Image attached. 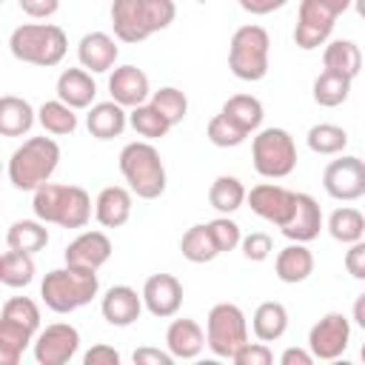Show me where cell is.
I'll list each match as a JSON object with an SVG mask.
<instances>
[{"label": "cell", "instance_id": "cell-1", "mask_svg": "<svg viewBox=\"0 0 365 365\" xmlns=\"http://www.w3.org/2000/svg\"><path fill=\"white\" fill-rule=\"evenodd\" d=\"M31 211L40 222H51L60 228H86L94 211V202L80 185L43 182L31 191Z\"/></svg>", "mask_w": 365, "mask_h": 365}, {"label": "cell", "instance_id": "cell-2", "mask_svg": "<svg viewBox=\"0 0 365 365\" xmlns=\"http://www.w3.org/2000/svg\"><path fill=\"white\" fill-rule=\"evenodd\" d=\"M177 17L174 0H111V29L120 43H143Z\"/></svg>", "mask_w": 365, "mask_h": 365}, {"label": "cell", "instance_id": "cell-3", "mask_svg": "<svg viewBox=\"0 0 365 365\" xmlns=\"http://www.w3.org/2000/svg\"><path fill=\"white\" fill-rule=\"evenodd\" d=\"M57 165H60V145H57V140L43 134V137L23 140V145H17L11 151L6 174L17 191H34L51 180Z\"/></svg>", "mask_w": 365, "mask_h": 365}, {"label": "cell", "instance_id": "cell-4", "mask_svg": "<svg viewBox=\"0 0 365 365\" xmlns=\"http://www.w3.org/2000/svg\"><path fill=\"white\" fill-rule=\"evenodd\" d=\"M9 51L20 63L54 68L63 63V57L68 51V37L54 23H23L11 31Z\"/></svg>", "mask_w": 365, "mask_h": 365}, {"label": "cell", "instance_id": "cell-5", "mask_svg": "<svg viewBox=\"0 0 365 365\" xmlns=\"http://www.w3.org/2000/svg\"><path fill=\"white\" fill-rule=\"evenodd\" d=\"M120 174L128 182L125 188L140 197V200H157L165 191V165L160 151L148 143V140H134L128 145H123L120 157H117Z\"/></svg>", "mask_w": 365, "mask_h": 365}, {"label": "cell", "instance_id": "cell-6", "mask_svg": "<svg viewBox=\"0 0 365 365\" xmlns=\"http://www.w3.org/2000/svg\"><path fill=\"white\" fill-rule=\"evenodd\" d=\"M97 294H100L97 271H83V268H71V265L48 271L40 282V299L54 314H71V311L88 305Z\"/></svg>", "mask_w": 365, "mask_h": 365}, {"label": "cell", "instance_id": "cell-7", "mask_svg": "<svg viewBox=\"0 0 365 365\" xmlns=\"http://www.w3.org/2000/svg\"><path fill=\"white\" fill-rule=\"evenodd\" d=\"M271 63V37L262 26L245 23L231 34L228 43V68L237 80L259 83L268 74Z\"/></svg>", "mask_w": 365, "mask_h": 365}, {"label": "cell", "instance_id": "cell-8", "mask_svg": "<svg viewBox=\"0 0 365 365\" xmlns=\"http://www.w3.org/2000/svg\"><path fill=\"white\" fill-rule=\"evenodd\" d=\"M254 171L265 180H282L297 168V143L285 128H257L251 137Z\"/></svg>", "mask_w": 365, "mask_h": 365}, {"label": "cell", "instance_id": "cell-9", "mask_svg": "<svg viewBox=\"0 0 365 365\" xmlns=\"http://www.w3.org/2000/svg\"><path fill=\"white\" fill-rule=\"evenodd\" d=\"M242 342H248V319L242 308L234 302H217L205 317L208 351L220 359H231Z\"/></svg>", "mask_w": 365, "mask_h": 365}, {"label": "cell", "instance_id": "cell-10", "mask_svg": "<svg viewBox=\"0 0 365 365\" xmlns=\"http://www.w3.org/2000/svg\"><path fill=\"white\" fill-rule=\"evenodd\" d=\"M322 188L339 202L365 197V163L356 154H336V160H331L322 171Z\"/></svg>", "mask_w": 365, "mask_h": 365}, {"label": "cell", "instance_id": "cell-11", "mask_svg": "<svg viewBox=\"0 0 365 365\" xmlns=\"http://www.w3.org/2000/svg\"><path fill=\"white\" fill-rule=\"evenodd\" d=\"M348 345H351V322L339 311L319 317L308 331V351L314 359L334 362L348 351Z\"/></svg>", "mask_w": 365, "mask_h": 365}, {"label": "cell", "instance_id": "cell-12", "mask_svg": "<svg viewBox=\"0 0 365 365\" xmlns=\"http://www.w3.org/2000/svg\"><path fill=\"white\" fill-rule=\"evenodd\" d=\"M336 23V11L325 0H299L297 26H294V43L302 51H314L328 43Z\"/></svg>", "mask_w": 365, "mask_h": 365}, {"label": "cell", "instance_id": "cell-13", "mask_svg": "<svg viewBox=\"0 0 365 365\" xmlns=\"http://www.w3.org/2000/svg\"><path fill=\"white\" fill-rule=\"evenodd\" d=\"M31 351L37 365H66L80 351V331L68 322H51L34 334Z\"/></svg>", "mask_w": 365, "mask_h": 365}, {"label": "cell", "instance_id": "cell-14", "mask_svg": "<svg viewBox=\"0 0 365 365\" xmlns=\"http://www.w3.org/2000/svg\"><path fill=\"white\" fill-rule=\"evenodd\" d=\"M245 202H248V208H251L259 220H265V222H271V225L279 228V225H285L288 217H291L294 191L285 188V185H279V182H259V185H254L251 191H245Z\"/></svg>", "mask_w": 365, "mask_h": 365}, {"label": "cell", "instance_id": "cell-15", "mask_svg": "<svg viewBox=\"0 0 365 365\" xmlns=\"http://www.w3.org/2000/svg\"><path fill=\"white\" fill-rule=\"evenodd\" d=\"M111 240L106 231H80L63 251L66 265L83 268V271H100L111 259Z\"/></svg>", "mask_w": 365, "mask_h": 365}, {"label": "cell", "instance_id": "cell-16", "mask_svg": "<svg viewBox=\"0 0 365 365\" xmlns=\"http://www.w3.org/2000/svg\"><path fill=\"white\" fill-rule=\"evenodd\" d=\"M143 308L157 317V319H168L180 311L182 305V282L174 274H151L143 282Z\"/></svg>", "mask_w": 365, "mask_h": 365}, {"label": "cell", "instance_id": "cell-17", "mask_svg": "<svg viewBox=\"0 0 365 365\" xmlns=\"http://www.w3.org/2000/svg\"><path fill=\"white\" fill-rule=\"evenodd\" d=\"M322 228H325V220H322L319 202L305 191H294L291 217H288L285 225H279L282 237H288L291 242H311V240L319 237Z\"/></svg>", "mask_w": 365, "mask_h": 365}, {"label": "cell", "instance_id": "cell-18", "mask_svg": "<svg viewBox=\"0 0 365 365\" xmlns=\"http://www.w3.org/2000/svg\"><path fill=\"white\" fill-rule=\"evenodd\" d=\"M108 94L114 103H120L123 108H134V106H143L148 103L151 97V83H148V74L131 63L125 66H117L111 74H108Z\"/></svg>", "mask_w": 365, "mask_h": 365}, {"label": "cell", "instance_id": "cell-19", "mask_svg": "<svg viewBox=\"0 0 365 365\" xmlns=\"http://www.w3.org/2000/svg\"><path fill=\"white\" fill-rule=\"evenodd\" d=\"M100 314L114 328H128L143 314V297L131 285H111L100 299Z\"/></svg>", "mask_w": 365, "mask_h": 365}, {"label": "cell", "instance_id": "cell-20", "mask_svg": "<svg viewBox=\"0 0 365 365\" xmlns=\"http://www.w3.org/2000/svg\"><path fill=\"white\" fill-rule=\"evenodd\" d=\"M117 57H120V46H117V40H114L111 34H106V31H88V34H83L80 43H77V60H80V66H83L86 71H91V74H106V71H111L114 63H117Z\"/></svg>", "mask_w": 365, "mask_h": 365}, {"label": "cell", "instance_id": "cell-21", "mask_svg": "<svg viewBox=\"0 0 365 365\" xmlns=\"http://www.w3.org/2000/svg\"><path fill=\"white\" fill-rule=\"evenodd\" d=\"M54 91H57V100L74 111L88 108L97 100V83H94L91 71H86L83 66L80 68H63L57 83H54Z\"/></svg>", "mask_w": 365, "mask_h": 365}, {"label": "cell", "instance_id": "cell-22", "mask_svg": "<svg viewBox=\"0 0 365 365\" xmlns=\"http://www.w3.org/2000/svg\"><path fill=\"white\" fill-rule=\"evenodd\" d=\"M134 208V194L125 185H106L94 200V220L103 228H120L128 222Z\"/></svg>", "mask_w": 365, "mask_h": 365}, {"label": "cell", "instance_id": "cell-23", "mask_svg": "<svg viewBox=\"0 0 365 365\" xmlns=\"http://www.w3.org/2000/svg\"><path fill=\"white\" fill-rule=\"evenodd\" d=\"M205 348V331L182 317V319H171V325L165 328V351L174 359H197Z\"/></svg>", "mask_w": 365, "mask_h": 365}, {"label": "cell", "instance_id": "cell-24", "mask_svg": "<svg viewBox=\"0 0 365 365\" xmlns=\"http://www.w3.org/2000/svg\"><path fill=\"white\" fill-rule=\"evenodd\" d=\"M274 274L285 285L305 282L314 274V254L308 251V242H288L274 257Z\"/></svg>", "mask_w": 365, "mask_h": 365}, {"label": "cell", "instance_id": "cell-25", "mask_svg": "<svg viewBox=\"0 0 365 365\" xmlns=\"http://www.w3.org/2000/svg\"><path fill=\"white\" fill-rule=\"evenodd\" d=\"M128 125V111L114 103V100H103V103H91L88 114H86V128L91 137L97 140H114L125 131Z\"/></svg>", "mask_w": 365, "mask_h": 365}, {"label": "cell", "instance_id": "cell-26", "mask_svg": "<svg viewBox=\"0 0 365 365\" xmlns=\"http://www.w3.org/2000/svg\"><path fill=\"white\" fill-rule=\"evenodd\" d=\"M34 123H37V111L31 108L29 100L17 94L0 97V137H23L31 131Z\"/></svg>", "mask_w": 365, "mask_h": 365}, {"label": "cell", "instance_id": "cell-27", "mask_svg": "<svg viewBox=\"0 0 365 365\" xmlns=\"http://www.w3.org/2000/svg\"><path fill=\"white\" fill-rule=\"evenodd\" d=\"M251 331L259 342H277L288 331V308L277 299L259 302L251 317Z\"/></svg>", "mask_w": 365, "mask_h": 365}, {"label": "cell", "instance_id": "cell-28", "mask_svg": "<svg viewBox=\"0 0 365 365\" xmlns=\"http://www.w3.org/2000/svg\"><path fill=\"white\" fill-rule=\"evenodd\" d=\"M322 66H325V71L354 80L362 68V51L354 40H331L322 51Z\"/></svg>", "mask_w": 365, "mask_h": 365}, {"label": "cell", "instance_id": "cell-29", "mask_svg": "<svg viewBox=\"0 0 365 365\" xmlns=\"http://www.w3.org/2000/svg\"><path fill=\"white\" fill-rule=\"evenodd\" d=\"M234 125H240L245 134H254L257 128H262V117H265V108L262 103L254 97V94H234L222 103L220 108Z\"/></svg>", "mask_w": 365, "mask_h": 365}, {"label": "cell", "instance_id": "cell-30", "mask_svg": "<svg viewBox=\"0 0 365 365\" xmlns=\"http://www.w3.org/2000/svg\"><path fill=\"white\" fill-rule=\"evenodd\" d=\"M6 245L14 248V251L37 254V251H43L48 245V228L37 217L34 220H17L6 231Z\"/></svg>", "mask_w": 365, "mask_h": 365}, {"label": "cell", "instance_id": "cell-31", "mask_svg": "<svg viewBox=\"0 0 365 365\" xmlns=\"http://www.w3.org/2000/svg\"><path fill=\"white\" fill-rule=\"evenodd\" d=\"M208 202L217 214H234L245 205V185L234 174H220L208 188Z\"/></svg>", "mask_w": 365, "mask_h": 365}, {"label": "cell", "instance_id": "cell-32", "mask_svg": "<svg viewBox=\"0 0 365 365\" xmlns=\"http://www.w3.org/2000/svg\"><path fill=\"white\" fill-rule=\"evenodd\" d=\"M325 228H328V234H331L336 242L351 245V242H359V240L365 237V217H362L359 208H354V205H342V208L331 211Z\"/></svg>", "mask_w": 365, "mask_h": 365}, {"label": "cell", "instance_id": "cell-33", "mask_svg": "<svg viewBox=\"0 0 365 365\" xmlns=\"http://www.w3.org/2000/svg\"><path fill=\"white\" fill-rule=\"evenodd\" d=\"M31 342H34V331L0 317V365H17Z\"/></svg>", "mask_w": 365, "mask_h": 365}, {"label": "cell", "instance_id": "cell-34", "mask_svg": "<svg viewBox=\"0 0 365 365\" xmlns=\"http://www.w3.org/2000/svg\"><path fill=\"white\" fill-rule=\"evenodd\" d=\"M37 123L43 125L46 134H54V137H66V134H74L77 131V114H74V108H68L57 97L54 100H46L37 108Z\"/></svg>", "mask_w": 365, "mask_h": 365}, {"label": "cell", "instance_id": "cell-35", "mask_svg": "<svg viewBox=\"0 0 365 365\" xmlns=\"http://www.w3.org/2000/svg\"><path fill=\"white\" fill-rule=\"evenodd\" d=\"M305 143L314 154H322V157H336L345 151L348 145V131L342 125H334V123H317L308 128L305 134Z\"/></svg>", "mask_w": 365, "mask_h": 365}, {"label": "cell", "instance_id": "cell-36", "mask_svg": "<svg viewBox=\"0 0 365 365\" xmlns=\"http://www.w3.org/2000/svg\"><path fill=\"white\" fill-rule=\"evenodd\" d=\"M180 251H182V257H185L188 262H194V265H202V262H211V259L220 257V251H217V245H214V240H211L205 222L191 225V228L182 234Z\"/></svg>", "mask_w": 365, "mask_h": 365}, {"label": "cell", "instance_id": "cell-37", "mask_svg": "<svg viewBox=\"0 0 365 365\" xmlns=\"http://www.w3.org/2000/svg\"><path fill=\"white\" fill-rule=\"evenodd\" d=\"M351 83H354V80H348V77H342V74L322 71V74L314 80V86H311L314 103L322 106V108H336V106H342V103L348 100V94H351Z\"/></svg>", "mask_w": 365, "mask_h": 365}, {"label": "cell", "instance_id": "cell-38", "mask_svg": "<svg viewBox=\"0 0 365 365\" xmlns=\"http://www.w3.org/2000/svg\"><path fill=\"white\" fill-rule=\"evenodd\" d=\"M128 125L145 137V140H163L168 131H171V123L151 106V103H143V106H134L128 111Z\"/></svg>", "mask_w": 365, "mask_h": 365}, {"label": "cell", "instance_id": "cell-39", "mask_svg": "<svg viewBox=\"0 0 365 365\" xmlns=\"http://www.w3.org/2000/svg\"><path fill=\"white\" fill-rule=\"evenodd\" d=\"M34 271H37L34 254L14 251V248H9L3 254V285H9V288H26V285H31Z\"/></svg>", "mask_w": 365, "mask_h": 365}, {"label": "cell", "instance_id": "cell-40", "mask_svg": "<svg viewBox=\"0 0 365 365\" xmlns=\"http://www.w3.org/2000/svg\"><path fill=\"white\" fill-rule=\"evenodd\" d=\"M148 103H151V106L171 123V128H174L177 123H182L185 114H188V97H185L177 86H163V88L151 91Z\"/></svg>", "mask_w": 365, "mask_h": 365}, {"label": "cell", "instance_id": "cell-41", "mask_svg": "<svg viewBox=\"0 0 365 365\" xmlns=\"http://www.w3.org/2000/svg\"><path fill=\"white\" fill-rule=\"evenodd\" d=\"M205 137H208L211 145H217V148H237V145H242V143L248 140V134H245L240 125H234L222 111L208 120Z\"/></svg>", "mask_w": 365, "mask_h": 365}, {"label": "cell", "instance_id": "cell-42", "mask_svg": "<svg viewBox=\"0 0 365 365\" xmlns=\"http://www.w3.org/2000/svg\"><path fill=\"white\" fill-rule=\"evenodd\" d=\"M0 317L11 319V322H17V325H23V328H29L34 334L40 331V308H37V302L31 297H11V299H6Z\"/></svg>", "mask_w": 365, "mask_h": 365}, {"label": "cell", "instance_id": "cell-43", "mask_svg": "<svg viewBox=\"0 0 365 365\" xmlns=\"http://www.w3.org/2000/svg\"><path fill=\"white\" fill-rule=\"evenodd\" d=\"M205 225H208V234H211V240H214V245H217V251H220V254L240 248L242 231H240V225H237L228 214H220V217H214V220H211V222H205Z\"/></svg>", "mask_w": 365, "mask_h": 365}, {"label": "cell", "instance_id": "cell-44", "mask_svg": "<svg viewBox=\"0 0 365 365\" xmlns=\"http://www.w3.org/2000/svg\"><path fill=\"white\" fill-rule=\"evenodd\" d=\"M240 248H242V257H245V259L262 262V259L271 257L274 240H271V234H265V231H251V234H245V237L240 240Z\"/></svg>", "mask_w": 365, "mask_h": 365}, {"label": "cell", "instance_id": "cell-45", "mask_svg": "<svg viewBox=\"0 0 365 365\" xmlns=\"http://www.w3.org/2000/svg\"><path fill=\"white\" fill-rule=\"evenodd\" d=\"M234 365H271L274 362V354L268 348V342H242L234 356H231Z\"/></svg>", "mask_w": 365, "mask_h": 365}, {"label": "cell", "instance_id": "cell-46", "mask_svg": "<svg viewBox=\"0 0 365 365\" xmlns=\"http://www.w3.org/2000/svg\"><path fill=\"white\" fill-rule=\"evenodd\" d=\"M83 365H120V351L106 342H97L83 354Z\"/></svg>", "mask_w": 365, "mask_h": 365}, {"label": "cell", "instance_id": "cell-47", "mask_svg": "<svg viewBox=\"0 0 365 365\" xmlns=\"http://www.w3.org/2000/svg\"><path fill=\"white\" fill-rule=\"evenodd\" d=\"M345 271L354 279H365V242H351L345 251Z\"/></svg>", "mask_w": 365, "mask_h": 365}, {"label": "cell", "instance_id": "cell-48", "mask_svg": "<svg viewBox=\"0 0 365 365\" xmlns=\"http://www.w3.org/2000/svg\"><path fill=\"white\" fill-rule=\"evenodd\" d=\"M17 6L34 20H48L51 14H57L60 0H17Z\"/></svg>", "mask_w": 365, "mask_h": 365}, {"label": "cell", "instance_id": "cell-49", "mask_svg": "<svg viewBox=\"0 0 365 365\" xmlns=\"http://www.w3.org/2000/svg\"><path fill=\"white\" fill-rule=\"evenodd\" d=\"M134 365H171L174 362V356L168 354V351H160V348H137L134 351Z\"/></svg>", "mask_w": 365, "mask_h": 365}, {"label": "cell", "instance_id": "cell-50", "mask_svg": "<svg viewBox=\"0 0 365 365\" xmlns=\"http://www.w3.org/2000/svg\"><path fill=\"white\" fill-rule=\"evenodd\" d=\"M237 3H240V9H242V11L262 17V14H274V11H279L288 0H237Z\"/></svg>", "mask_w": 365, "mask_h": 365}, {"label": "cell", "instance_id": "cell-51", "mask_svg": "<svg viewBox=\"0 0 365 365\" xmlns=\"http://www.w3.org/2000/svg\"><path fill=\"white\" fill-rule=\"evenodd\" d=\"M279 362H282V365H311L314 356H311L308 348H285V351L279 354Z\"/></svg>", "mask_w": 365, "mask_h": 365}, {"label": "cell", "instance_id": "cell-52", "mask_svg": "<svg viewBox=\"0 0 365 365\" xmlns=\"http://www.w3.org/2000/svg\"><path fill=\"white\" fill-rule=\"evenodd\" d=\"M354 322L359 328H365V294H359L356 302H354Z\"/></svg>", "mask_w": 365, "mask_h": 365}, {"label": "cell", "instance_id": "cell-53", "mask_svg": "<svg viewBox=\"0 0 365 365\" xmlns=\"http://www.w3.org/2000/svg\"><path fill=\"white\" fill-rule=\"evenodd\" d=\"M325 3H328V6L336 11V17H339V14H345V11L351 9V3H354V0H325Z\"/></svg>", "mask_w": 365, "mask_h": 365}, {"label": "cell", "instance_id": "cell-54", "mask_svg": "<svg viewBox=\"0 0 365 365\" xmlns=\"http://www.w3.org/2000/svg\"><path fill=\"white\" fill-rule=\"evenodd\" d=\"M0 285H3V254H0Z\"/></svg>", "mask_w": 365, "mask_h": 365}, {"label": "cell", "instance_id": "cell-55", "mask_svg": "<svg viewBox=\"0 0 365 365\" xmlns=\"http://www.w3.org/2000/svg\"><path fill=\"white\" fill-rule=\"evenodd\" d=\"M0 174H3V163H0Z\"/></svg>", "mask_w": 365, "mask_h": 365}]
</instances>
